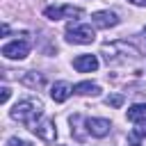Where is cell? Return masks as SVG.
Here are the masks:
<instances>
[{
	"label": "cell",
	"instance_id": "7a4b0ae2",
	"mask_svg": "<svg viewBox=\"0 0 146 146\" xmlns=\"http://www.w3.org/2000/svg\"><path fill=\"white\" fill-rule=\"evenodd\" d=\"M41 114H43V103H41L39 98H34V96L18 100V103L14 105V110H11V119L25 123L30 130L39 123V116H41Z\"/></svg>",
	"mask_w": 146,
	"mask_h": 146
},
{
	"label": "cell",
	"instance_id": "4fadbf2b",
	"mask_svg": "<svg viewBox=\"0 0 146 146\" xmlns=\"http://www.w3.org/2000/svg\"><path fill=\"white\" fill-rule=\"evenodd\" d=\"M21 82H23V84H27V87H32V89H36V87H41V84H43V75L27 71V73H23V75H21Z\"/></svg>",
	"mask_w": 146,
	"mask_h": 146
},
{
	"label": "cell",
	"instance_id": "ffe728a7",
	"mask_svg": "<svg viewBox=\"0 0 146 146\" xmlns=\"http://www.w3.org/2000/svg\"><path fill=\"white\" fill-rule=\"evenodd\" d=\"M144 39H146V27H144Z\"/></svg>",
	"mask_w": 146,
	"mask_h": 146
},
{
	"label": "cell",
	"instance_id": "ac0fdd59",
	"mask_svg": "<svg viewBox=\"0 0 146 146\" xmlns=\"http://www.w3.org/2000/svg\"><path fill=\"white\" fill-rule=\"evenodd\" d=\"M0 91H2V96H0V100H2V103H7V100H9V96H11V89H9V87H2Z\"/></svg>",
	"mask_w": 146,
	"mask_h": 146
},
{
	"label": "cell",
	"instance_id": "2e32d148",
	"mask_svg": "<svg viewBox=\"0 0 146 146\" xmlns=\"http://www.w3.org/2000/svg\"><path fill=\"white\" fill-rule=\"evenodd\" d=\"M139 139H141V137H139V135H135V132H130V135H128L130 146H141V141H139Z\"/></svg>",
	"mask_w": 146,
	"mask_h": 146
},
{
	"label": "cell",
	"instance_id": "9a60e30c",
	"mask_svg": "<svg viewBox=\"0 0 146 146\" xmlns=\"http://www.w3.org/2000/svg\"><path fill=\"white\" fill-rule=\"evenodd\" d=\"M7 146H32V144H30V141H23V139H18V137H9Z\"/></svg>",
	"mask_w": 146,
	"mask_h": 146
},
{
	"label": "cell",
	"instance_id": "5b68a950",
	"mask_svg": "<svg viewBox=\"0 0 146 146\" xmlns=\"http://www.w3.org/2000/svg\"><path fill=\"white\" fill-rule=\"evenodd\" d=\"M27 52H30V43L25 39H16V41L2 46V55L7 59H25Z\"/></svg>",
	"mask_w": 146,
	"mask_h": 146
},
{
	"label": "cell",
	"instance_id": "6da1fadb",
	"mask_svg": "<svg viewBox=\"0 0 146 146\" xmlns=\"http://www.w3.org/2000/svg\"><path fill=\"white\" fill-rule=\"evenodd\" d=\"M103 57L107 64L116 66V64H130L135 59H139V50L128 43V41H112V43H103Z\"/></svg>",
	"mask_w": 146,
	"mask_h": 146
},
{
	"label": "cell",
	"instance_id": "7c38bea8",
	"mask_svg": "<svg viewBox=\"0 0 146 146\" xmlns=\"http://www.w3.org/2000/svg\"><path fill=\"white\" fill-rule=\"evenodd\" d=\"M73 94H80V96H98L100 94V87L96 82H78L73 87Z\"/></svg>",
	"mask_w": 146,
	"mask_h": 146
},
{
	"label": "cell",
	"instance_id": "ba28073f",
	"mask_svg": "<svg viewBox=\"0 0 146 146\" xmlns=\"http://www.w3.org/2000/svg\"><path fill=\"white\" fill-rule=\"evenodd\" d=\"M91 21H94V25L96 27H100V30H110V27H114V25H119V16L114 14V11H96L94 16H91Z\"/></svg>",
	"mask_w": 146,
	"mask_h": 146
},
{
	"label": "cell",
	"instance_id": "d6986e66",
	"mask_svg": "<svg viewBox=\"0 0 146 146\" xmlns=\"http://www.w3.org/2000/svg\"><path fill=\"white\" fill-rule=\"evenodd\" d=\"M128 2H132V5H137V7H146V0H128Z\"/></svg>",
	"mask_w": 146,
	"mask_h": 146
},
{
	"label": "cell",
	"instance_id": "8fae6325",
	"mask_svg": "<svg viewBox=\"0 0 146 146\" xmlns=\"http://www.w3.org/2000/svg\"><path fill=\"white\" fill-rule=\"evenodd\" d=\"M128 121L132 123H146V103H137L128 110Z\"/></svg>",
	"mask_w": 146,
	"mask_h": 146
},
{
	"label": "cell",
	"instance_id": "e0dca14e",
	"mask_svg": "<svg viewBox=\"0 0 146 146\" xmlns=\"http://www.w3.org/2000/svg\"><path fill=\"white\" fill-rule=\"evenodd\" d=\"M132 132L139 135V137H146V123H137V128H135Z\"/></svg>",
	"mask_w": 146,
	"mask_h": 146
},
{
	"label": "cell",
	"instance_id": "8992f818",
	"mask_svg": "<svg viewBox=\"0 0 146 146\" xmlns=\"http://www.w3.org/2000/svg\"><path fill=\"white\" fill-rule=\"evenodd\" d=\"M84 125H87V132H89L91 137H107L110 130H112V123H110L107 119H96V116L87 119Z\"/></svg>",
	"mask_w": 146,
	"mask_h": 146
},
{
	"label": "cell",
	"instance_id": "277c9868",
	"mask_svg": "<svg viewBox=\"0 0 146 146\" xmlns=\"http://www.w3.org/2000/svg\"><path fill=\"white\" fill-rule=\"evenodd\" d=\"M82 9L80 7H73V5H59V7H46L43 9V16L50 18V21H59V18H73V16H80Z\"/></svg>",
	"mask_w": 146,
	"mask_h": 146
},
{
	"label": "cell",
	"instance_id": "30bf717a",
	"mask_svg": "<svg viewBox=\"0 0 146 146\" xmlns=\"http://www.w3.org/2000/svg\"><path fill=\"white\" fill-rule=\"evenodd\" d=\"M71 94H73V87H71L68 82H55L52 89H50V96H52L55 103H64Z\"/></svg>",
	"mask_w": 146,
	"mask_h": 146
},
{
	"label": "cell",
	"instance_id": "52a82bcc",
	"mask_svg": "<svg viewBox=\"0 0 146 146\" xmlns=\"http://www.w3.org/2000/svg\"><path fill=\"white\" fill-rule=\"evenodd\" d=\"M32 132H34L39 139H43V141H55V139H57V130H55V123H52L50 119L39 121V123L32 128Z\"/></svg>",
	"mask_w": 146,
	"mask_h": 146
},
{
	"label": "cell",
	"instance_id": "9c48e42d",
	"mask_svg": "<svg viewBox=\"0 0 146 146\" xmlns=\"http://www.w3.org/2000/svg\"><path fill=\"white\" fill-rule=\"evenodd\" d=\"M73 68L80 73H91L98 68V57L96 55H78L73 59Z\"/></svg>",
	"mask_w": 146,
	"mask_h": 146
},
{
	"label": "cell",
	"instance_id": "3957f363",
	"mask_svg": "<svg viewBox=\"0 0 146 146\" xmlns=\"http://www.w3.org/2000/svg\"><path fill=\"white\" fill-rule=\"evenodd\" d=\"M96 39V32L87 23H68L66 25V41L68 43H91Z\"/></svg>",
	"mask_w": 146,
	"mask_h": 146
},
{
	"label": "cell",
	"instance_id": "5bb4252c",
	"mask_svg": "<svg viewBox=\"0 0 146 146\" xmlns=\"http://www.w3.org/2000/svg\"><path fill=\"white\" fill-rule=\"evenodd\" d=\"M105 103H107L110 107H121V105H123V96H121V94H112V96L105 98Z\"/></svg>",
	"mask_w": 146,
	"mask_h": 146
}]
</instances>
